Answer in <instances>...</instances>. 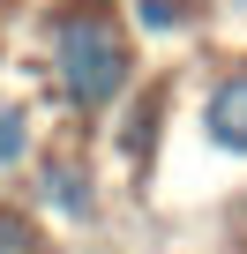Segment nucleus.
<instances>
[{"instance_id":"f257e3e1","label":"nucleus","mask_w":247,"mask_h":254,"mask_svg":"<svg viewBox=\"0 0 247 254\" xmlns=\"http://www.w3.org/2000/svg\"><path fill=\"white\" fill-rule=\"evenodd\" d=\"M53 75L68 90L75 112H105L120 90H128L135 60H128V30L112 23L105 0H68L53 15Z\"/></svg>"},{"instance_id":"f03ea898","label":"nucleus","mask_w":247,"mask_h":254,"mask_svg":"<svg viewBox=\"0 0 247 254\" xmlns=\"http://www.w3.org/2000/svg\"><path fill=\"white\" fill-rule=\"evenodd\" d=\"M202 135L225 157H247V67H232V75L210 82V97H202Z\"/></svg>"},{"instance_id":"7ed1b4c3","label":"nucleus","mask_w":247,"mask_h":254,"mask_svg":"<svg viewBox=\"0 0 247 254\" xmlns=\"http://www.w3.org/2000/svg\"><path fill=\"white\" fill-rule=\"evenodd\" d=\"M45 202H53L60 217H90V209H97L90 172H82V165H68V157H53V165H45Z\"/></svg>"},{"instance_id":"20e7f679","label":"nucleus","mask_w":247,"mask_h":254,"mask_svg":"<svg viewBox=\"0 0 247 254\" xmlns=\"http://www.w3.org/2000/svg\"><path fill=\"white\" fill-rule=\"evenodd\" d=\"M23 150H30V112L0 97V165H23Z\"/></svg>"},{"instance_id":"39448f33","label":"nucleus","mask_w":247,"mask_h":254,"mask_svg":"<svg viewBox=\"0 0 247 254\" xmlns=\"http://www.w3.org/2000/svg\"><path fill=\"white\" fill-rule=\"evenodd\" d=\"M135 23H150V30H180V0H135Z\"/></svg>"}]
</instances>
